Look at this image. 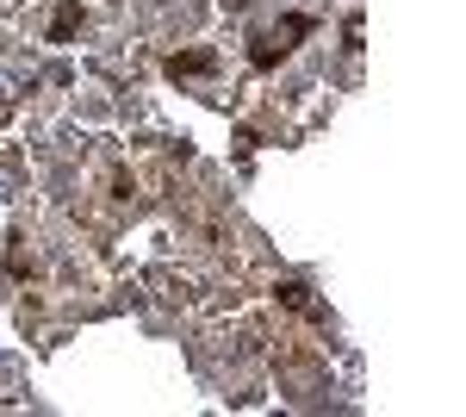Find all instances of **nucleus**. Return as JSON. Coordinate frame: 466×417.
I'll list each match as a JSON object with an SVG mask.
<instances>
[{
	"mask_svg": "<svg viewBox=\"0 0 466 417\" xmlns=\"http://www.w3.org/2000/svg\"><path fill=\"white\" fill-rule=\"evenodd\" d=\"M31 268H38V262H31V256H25V243L13 237V243H6V275H13V280H25Z\"/></svg>",
	"mask_w": 466,
	"mask_h": 417,
	"instance_id": "obj_5",
	"label": "nucleus"
},
{
	"mask_svg": "<svg viewBox=\"0 0 466 417\" xmlns=\"http://www.w3.org/2000/svg\"><path fill=\"white\" fill-rule=\"evenodd\" d=\"M218 69V56L212 50H181V56H168V75L181 81V75H212Z\"/></svg>",
	"mask_w": 466,
	"mask_h": 417,
	"instance_id": "obj_3",
	"label": "nucleus"
},
{
	"mask_svg": "<svg viewBox=\"0 0 466 417\" xmlns=\"http://www.w3.org/2000/svg\"><path fill=\"white\" fill-rule=\"evenodd\" d=\"M75 25H81V6H56V19H50V38L63 44V38H75Z\"/></svg>",
	"mask_w": 466,
	"mask_h": 417,
	"instance_id": "obj_4",
	"label": "nucleus"
},
{
	"mask_svg": "<svg viewBox=\"0 0 466 417\" xmlns=\"http://www.w3.org/2000/svg\"><path fill=\"white\" fill-rule=\"evenodd\" d=\"M274 299H280L286 311H305V318H324V305L311 299V286H305V280H280V286H274Z\"/></svg>",
	"mask_w": 466,
	"mask_h": 417,
	"instance_id": "obj_2",
	"label": "nucleus"
},
{
	"mask_svg": "<svg viewBox=\"0 0 466 417\" xmlns=\"http://www.w3.org/2000/svg\"><path fill=\"white\" fill-rule=\"evenodd\" d=\"M305 31H311V19H305V13H286V19H280L274 31H255V38H249V63H255V69L267 75V69H274V63H280V56L292 50L286 38H305Z\"/></svg>",
	"mask_w": 466,
	"mask_h": 417,
	"instance_id": "obj_1",
	"label": "nucleus"
}]
</instances>
